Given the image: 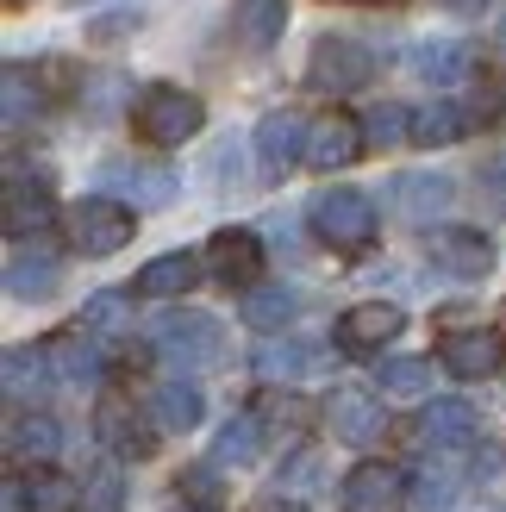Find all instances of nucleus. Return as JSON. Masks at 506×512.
Instances as JSON below:
<instances>
[{"mask_svg":"<svg viewBox=\"0 0 506 512\" xmlns=\"http://www.w3.org/2000/svg\"><path fill=\"white\" fill-rule=\"evenodd\" d=\"M132 125H138V132H144L150 144H163V150H169V144L200 138V125H207V107H200V94L157 82V88H144V94H138Z\"/></svg>","mask_w":506,"mask_h":512,"instance_id":"f257e3e1","label":"nucleus"},{"mask_svg":"<svg viewBox=\"0 0 506 512\" xmlns=\"http://www.w3.org/2000/svg\"><path fill=\"white\" fill-rule=\"evenodd\" d=\"M307 219H313L319 244H332L338 256H357V250L375 244V207H369V194H357V188H325L307 207Z\"/></svg>","mask_w":506,"mask_h":512,"instance_id":"f03ea898","label":"nucleus"},{"mask_svg":"<svg viewBox=\"0 0 506 512\" xmlns=\"http://www.w3.org/2000/svg\"><path fill=\"white\" fill-rule=\"evenodd\" d=\"M157 350L169 356V363L182 369H207L225 356V331L213 313H194V306H182V313H163L157 319Z\"/></svg>","mask_w":506,"mask_h":512,"instance_id":"7ed1b4c3","label":"nucleus"},{"mask_svg":"<svg viewBox=\"0 0 506 512\" xmlns=\"http://www.w3.org/2000/svg\"><path fill=\"white\" fill-rule=\"evenodd\" d=\"M69 244L82 256H113L132 244V207L113 194H94V200H75L69 207Z\"/></svg>","mask_w":506,"mask_h":512,"instance_id":"20e7f679","label":"nucleus"},{"mask_svg":"<svg viewBox=\"0 0 506 512\" xmlns=\"http://www.w3.org/2000/svg\"><path fill=\"white\" fill-rule=\"evenodd\" d=\"M369 75H375V57L357 38H319L313 57H307V82L319 94H357Z\"/></svg>","mask_w":506,"mask_h":512,"instance_id":"39448f33","label":"nucleus"},{"mask_svg":"<svg viewBox=\"0 0 506 512\" xmlns=\"http://www.w3.org/2000/svg\"><path fill=\"white\" fill-rule=\"evenodd\" d=\"M325 431H332L338 444L350 450H369V444H382V431H388V413H382V400L363 394V388H338V394H325Z\"/></svg>","mask_w":506,"mask_h":512,"instance_id":"423d86ee","label":"nucleus"},{"mask_svg":"<svg viewBox=\"0 0 506 512\" xmlns=\"http://www.w3.org/2000/svg\"><path fill=\"white\" fill-rule=\"evenodd\" d=\"M100 182L113 188V200H132V207H169L182 194V175L163 163H138V157H113L100 163Z\"/></svg>","mask_w":506,"mask_h":512,"instance_id":"0eeeda50","label":"nucleus"},{"mask_svg":"<svg viewBox=\"0 0 506 512\" xmlns=\"http://www.w3.org/2000/svg\"><path fill=\"white\" fill-rule=\"evenodd\" d=\"M207 269L213 281H225V288H257V275H263V244L257 232H244V225H225V232H213L207 244Z\"/></svg>","mask_w":506,"mask_h":512,"instance_id":"6e6552de","label":"nucleus"},{"mask_svg":"<svg viewBox=\"0 0 506 512\" xmlns=\"http://www.w3.org/2000/svg\"><path fill=\"white\" fill-rule=\"evenodd\" d=\"M425 256L444 269V275H457V281H482L494 269V244L482 232H469V225H444V232L425 238Z\"/></svg>","mask_w":506,"mask_h":512,"instance_id":"1a4fd4ad","label":"nucleus"},{"mask_svg":"<svg viewBox=\"0 0 506 512\" xmlns=\"http://www.w3.org/2000/svg\"><path fill=\"white\" fill-rule=\"evenodd\" d=\"M438 363L457 375V381H488V375L506 363V344H500V331H488V325L450 331V338L438 344Z\"/></svg>","mask_w":506,"mask_h":512,"instance_id":"9d476101","label":"nucleus"},{"mask_svg":"<svg viewBox=\"0 0 506 512\" xmlns=\"http://www.w3.org/2000/svg\"><path fill=\"white\" fill-rule=\"evenodd\" d=\"M369 150V138H363V119H350V113H325V119H313V132H307V163L313 169H350Z\"/></svg>","mask_w":506,"mask_h":512,"instance_id":"9b49d317","label":"nucleus"},{"mask_svg":"<svg viewBox=\"0 0 506 512\" xmlns=\"http://www.w3.org/2000/svg\"><path fill=\"white\" fill-rule=\"evenodd\" d=\"M400 331H407V313H400L394 300H363V306H350V313L338 319V344L357 350V356H369V350L394 344Z\"/></svg>","mask_w":506,"mask_h":512,"instance_id":"f8f14e48","label":"nucleus"},{"mask_svg":"<svg viewBox=\"0 0 506 512\" xmlns=\"http://www.w3.org/2000/svg\"><path fill=\"white\" fill-rule=\"evenodd\" d=\"M307 132H313V125L300 113H288V107L263 113L257 119V163H263V175H288L294 157H307Z\"/></svg>","mask_w":506,"mask_h":512,"instance_id":"ddd939ff","label":"nucleus"},{"mask_svg":"<svg viewBox=\"0 0 506 512\" xmlns=\"http://www.w3.org/2000/svg\"><path fill=\"white\" fill-rule=\"evenodd\" d=\"M407 506V475L388 463H357L344 475V512H400Z\"/></svg>","mask_w":506,"mask_h":512,"instance_id":"4468645a","label":"nucleus"},{"mask_svg":"<svg viewBox=\"0 0 506 512\" xmlns=\"http://www.w3.org/2000/svg\"><path fill=\"white\" fill-rule=\"evenodd\" d=\"M94 431H100V444L119 450V456H150V450H157V431H144L138 406L125 400V394H107V400L94 406Z\"/></svg>","mask_w":506,"mask_h":512,"instance_id":"2eb2a0df","label":"nucleus"},{"mask_svg":"<svg viewBox=\"0 0 506 512\" xmlns=\"http://www.w3.org/2000/svg\"><path fill=\"white\" fill-rule=\"evenodd\" d=\"M57 219V207H50V182L44 175H7V232L13 238H38L44 225Z\"/></svg>","mask_w":506,"mask_h":512,"instance_id":"dca6fc26","label":"nucleus"},{"mask_svg":"<svg viewBox=\"0 0 506 512\" xmlns=\"http://www.w3.org/2000/svg\"><path fill=\"white\" fill-rule=\"evenodd\" d=\"M419 438L432 450H469L475 438H482V419H475L469 400H432L419 413Z\"/></svg>","mask_w":506,"mask_h":512,"instance_id":"f3484780","label":"nucleus"},{"mask_svg":"<svg viewBox=\"0 0 506 512\" xmlns=\"http://www.w3.org/2000/svg\"><path fill=\"white\" fill-rule=\"evenodd\" d=\"M282 25H288V0H238L232 7V32L244 50H275L282 44Z\"/></svg>","mask_w":506,"mask_h":512,"instance_id":"a211bd4d","label":"nucleus"},{"mask_svg":"<svg viewBox=\"0 0 506 512\" xmlns=\"http://www.w3.org/2000/svg\"><path fill=\"white\" fill-rule=\"evenodd\" d=\"M194 281H200V256L194 250H169V256H150V263L138 269V294L175 300V294H188Z\"/></svg>","mask_w":506,"mask_h":512,"instance_id":"6ab92c4d","label":"nucleus"},{"mask_svg":"<svg viewBox=\"0 0 506 512\" xmlns=\"http://www.w3.org/2000/svg\"><path fill=\"white\" fill-rule=\"evenodd\" d=\"M413 69H419L432 88H450V82H463V75L475 69V44H469V38H432V44L413 50Z\"/></svg>","mask_w":506,"mask_h":512,"instance_id":"aec40b11","label":"nucleus"},{"mask_svg":"<svg viewBox=\"0 0 506 512\" xmlns=\"http://www.w3.org/2000/svg\"><path fill=\"white\" fill-rule=\"evenodd\" d=\"M57 256L50 250H13V263H7V288L13 300H50L57 294Z\"/></svg>","mask_w":506,"mask_h":512,"instance_id":"412c9836","label":"nucleus"},{"mask_svg":"<svg viewBox=\"0 0 506 512\" xmlns=\"http://www.w3.org/2000/svg\"><path fill=\"white\" fill-rule=\"evenodd\" d=\"M150 406H157V425L163 431H194L200 425V413H207V406H200V388L194 381H157V394H150Z\"/></svg>","mask_w":506,"mask_h":512,"instance_id":"4be33fe9","label":"nucleus"},{"mask_svg":"<svg viewBox=\"0 0 506 512\" xmlns=\"http://www.w3.org/2000/svg\"><path fill=\"white\" fill-rule=\"evenodd\" d=\"M7 450L13 456H38V463H44V456L63 450V425L50 419V413H19L13 431H7Z\"/></svg>","mask_w":506,"mask_h":512,"instance_id":"5701e85b","label":"nucleus"},{"mask_svg":"<svg viewBox=\"0 0 506 512\" xmlns=\"http://www.w3.org/2000/svg\"><path fill=\"white\" fill-rule=\"evenodd\" d=\"M213 450H219V463H232V469L257 463V456H263V419H257V413L225 419V425H219V438H213Z\"/></svg>","mask_w":506,"mask_h":512,"instance_id":"b1692460","label":"nucleus"},{"mask_svg":"<svg viewBox=\"0 0 506 512\" xmlns=\"http://www.w3.org/2000/svg\"><path fill=\"white\" fill-rule=\"evenodd\" d=\"M394 194H400V213H407V219H432V213L450 207L457 188H450V175H400Z\"/></svg>","mask_w":506,"mask_h":512,"instance_id":"393cba45","label":"nucleus"},{"mask_svg":"<svg viewBox=\"0 0 506 512\" xmlns=\"http://www.w3.org/2000/svg\"><path fill=\"white\" fill-rule=\"evenodd\" d=\"M250 369H257L263 381H294V375H307V369H313V350H307V344H294V338H269V344H257Z\"/></svg>","mask_w":506,"mask_h":512,"instance_id":"a878e982","label":"nucleus"},{"mask_svg":"<svg viewBox=\"0 0 506 512\" xmlns=\"http://www.w3.org/2000/svg\"><path fill=\"white\" fill-rule=\"evenodd\" d=\"M294 313H300V294L282 288V281H275V288H250L244 294V319L257 325V331H282Z\"/></svg>","mask_w":506,"mask_h":512,"instance_id":"bb28decb","label":"nucleus"},{"mask_svg":"<svg viewBox=\"0 0 506 512\" xmlns=\"http://www.w3.org/2000/svg\"><path fill=\"white\" fill-rule=\"evenodd\" d=\"M44 356H50V369H57V381H94L100 375V356L82 331H63L57 344H44Z\"/></svg>","mask_w":506,"mask_h":512,"instance_id":"cd10ccee","label":"nucleus"},{"mask_svg":"<svg viewBox=\"0 0 506 512\" xmlns=\"http://www.w3.org/2000/svg\"><path fill=\"white\" fill-rule=\"evenodd\" d=\"M469 132V107H457V100H432L425 113H413V138L419 144H457Z\"/></svg>","mask_w":506,"mask_h":512,"instance_id":"c85d7f7f","label":"nucleus"},{"mask_svg":"<svg viewBox=\"0 0 506 512\" xmlns=\"http://www.w3.org/2000/svg\"><path fill=\"white\" fill-rule=\"evenodd\" d=\"M182 500L194 512H225V506H232V488H225L219 463H188L182 469Z\"/></svg>","mask_w":506,"mask_h":512,"instance_id":"c756f323","label":"nucleus"},{"mask_svg":"<svg viewBox=\"0 0 506 512\" xmlns=\"http://www.w3.org/2000/svg\"><path fill=\"white\" fill-rule=\"evenodd\" d=\"M19 494H25V512H82V488L69 475H32Z\"/></svg>","mask_w":506,"mask_h":512,"instance_id":"7c9ffc66","label":"nucleus"},{"mask_svg":"<svg viewBox=\"0 0 506 512\" xmlns=\"http://www.w3.org/2000/svg\"><path fill=\"white\" fill-rule=\"evenodd\" d=\"M50 388V356L44 350H7V394L25 400V394H44Z\"/></svg>","mask_w":506,"mask_h":512,"instance_id":"2f4dec72","label":"nucleus"},{"mask_svg":"<svg viewBox=\"0 0 506 512\" xmlns=\"http://www.w3.org/2000/svg\"><path fill=\"white\" fill-rule=\"evenodd\" d=\"M363 138H369L375 150H394L400 138H413V113L400 107V100H382L375 113H363Z\"/></svg>","mask_w":506,"mask_h":512,"instance_id":"473e14b6","label":"nucleus"},{"mask_svg":"<svg viewBox=\"0 0 506 512\" xmlns=\"http://www.w3.org/2000/svg\"><path fill=\"white\" fill-rule=\"evenodd\" d=\"M132 325V300L125 294H94L82 306V331H94V338H113V331Z\"/></svg>","mask_w":506,"mask_h":512,"instance_id":"72a5a7b5","label":"nucleus"},{"mask_svg":"<svg viewBox=\"0 0 506 512\" xmlns=\"http://www.w3.org/2000/svg\"><path fill=\"white\" fill-rule=\"evenodd\" d=\"M382 388L388 394H425V388H432V363H425V356H388V363H382Z\"/></svg>","mask_w":506,"mask_h":512,"instance_id":"f704fd0d","label":"nucleus"},{"mask_svg":"<svg viewBox=\"0 0 506 512\" xmlns=\"http://www.w3.org/2000/svg\"><path fill=\"white\" fill-rule=\"evenodd\" d=\"M0 94H7V125L19 132V125L38 113V82L25 75V63H13V69H7V82H0Z\"/></svg>","mask_w":506,"mask_h":512,"instance_id":"c9c22d12","label":"nucleus"},{"mask_svg":"<svg viewBox=\"0 0 506 512\" xmlns=\"http://www.w3.org/2000/svg\"><path fill=\"white\" fill-rule=\"evenodd\" d=\"M119 500H125V481H119V469H94V481H88L82 506H88V512H119Z\"/></svg>","mask_w":506,"mask_h":512,"instance_id":"e433bc0d","label":"nucleus"},{"mask_svg":"<svg viewBox=\"0 0 506 512\" xmlns=\"http://www.w3.org/2000/svg\"><path fill=\"white\" fill-rule=\"evenodd\" d=\"M450 500H457V475H450V469H425L419 475V506L425 512H444Z\"/></svg>","mask_w":506,"mask_h":512,"instance_id":"4c0bfd02","label":"nucleus"},{"mask_svg":"<svg viewBox=\"0 0 506 512\" xmlns=\"http://www.w3.org/2000/svg\"><path fill=\"white\" fill-rule=\"evenodd\" d=\"M313 469H319V456H313V450H300L294 463L282 469V481H288V488H307V475H313Z\"/></svg>","mask_w":506,"mask_h":512,"instance_id":"58836bf2","label":"nucleus"},{"mask_svg":"<svg viewBox=\"0 0 506 512\" xmlns=\"http://www.w3.org/2000/svg\"><path fill=\"white\" fill-rule=\"evenodd\" d=\"M132 25H138V13H107L94 25V38H119V32H132Z\"/></svg>","mask_w":506,"mask_h":512,"instance_id":"ea45409f","label":"nucleus"},{"mask_svg":"<svg viewBox=\"0 0 506 512\" xmlns=\"http://www.w3.org/2000/svg\"><path fill=\"white\" fill-rule=\"evenodd\" d=\"M244 512H300V506H288V500H257V506H244Z\"/></svg>","mask_w":506,"mask_h":512,"instance_id":"a19ab883","label":"nucleus"},{"mask_svg":"<svg viewBox=\"0 0 506 512\" xmlns=\"http://www.w3.org/2000/svg\"><path fill=\"white\" fill-rule=\"evenodd\" d=\"M450 7H463V13H475V7H482V0H450Z\"/></svg>","mask_w":506,"mask_h":512,"instance_id":"79ce46f5","label":"nucleus"},{"mask_svg":"<svg viewBox=\"0 0 506 512\" xmlns=\"http://www.w3.org/2000/svg\"><path fill=\"white\" fill-rule=\"evenodd\" d=\"M363 7H400V0H363Z\"/></svg>","mask_w":506,"mask_h":512,"instance_id":"37998d69","label":"nucleus"},{"mask_svg":"<svg viewBox=\"0 0 506 512\" xmlns=\"http://www.w3.org/2000/svg\"><path fill=\"white\" fill-rule=\"evenodd\" d=\"M500 44H506V25H500Z\"/></svg>","mask_w":506,"mask_h":512,"instance_id":"c03bdc74","label":"nucleus"}]
</instances>
